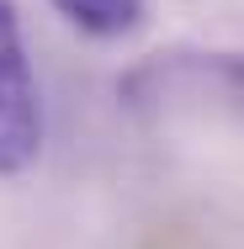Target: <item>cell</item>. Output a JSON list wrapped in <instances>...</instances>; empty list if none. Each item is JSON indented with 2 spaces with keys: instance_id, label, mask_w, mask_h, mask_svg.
I'll return each mask as SVG.
<instances>
[{
  "instance_id": "obj_1",
  "label": "cell",
  "mask_w": 244,
  "mask_h": 249,
  "mask_svg": "<svg viewBox=\"0 0 244 249\" xmlns=\"http://www.w3.org/2000/svg\"><path fill=\"white\" fill-rule=\"evenodd\" d=\"M43 149V106L38 80L21 48L16 0H0V175H21Z\"/></svg>"
},
{
  "instance_id": "obj_2",
  "label": "cell",
  "mask_w": 244,
  "mask_h": 249,
  "mask_svg": "<svg viewBox=\"0 0 244 249\" xmlns=\"http://www.w3.org/2000/svg\"><path fill=\"white\" fill-rule=\"evenodd\" d=\"M48 5L91 37H122L144 21V0H48Z\"/></svg>"
}]
</instances>
